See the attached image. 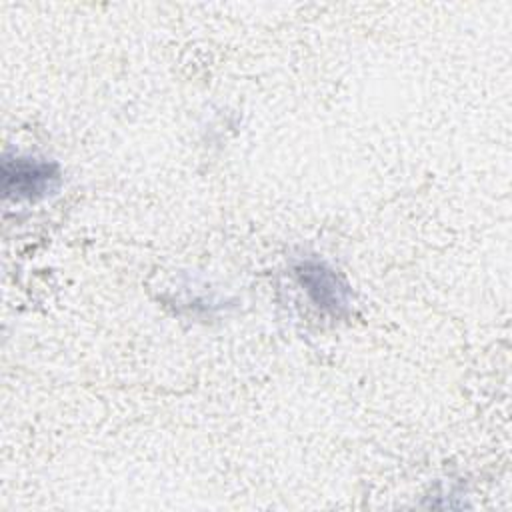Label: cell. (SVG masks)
I'll use <instances>...</instances> for the list:
<instances>
[{
	"label": "cell",
	"instance_id": "6da1fadb",
	"mask_svg": "<svg viewBox=\"0 0 512 512\" xmlns=\"http://www.w3.org/2000/svg\"><path fill=\"white\" fill-rule=\"evenodd\" d=\"M62 182L60 166L38 156H10L2 160V190L8 200H42L58 190Z\"/></svg>",
	"mask_w": 512,
	"mask_h": 512
},
{
	"label": "cell",
	"instance_id": "7a4b0ae2",
	"mask_svg": "<svg viewBox=\"0 0 512 512\" xmlns=\"http://www.w3.org/2000/svg\"><path fill=\"white\" fill-rule=\"evenodd\" d=\"M294 276L310 302L330 316H346L352 308V290L346 280L322 260L306 258L294 266Z\"/></svg>",
	"mask_w": 512,
	"mask_h": 512
}]
</instances>
